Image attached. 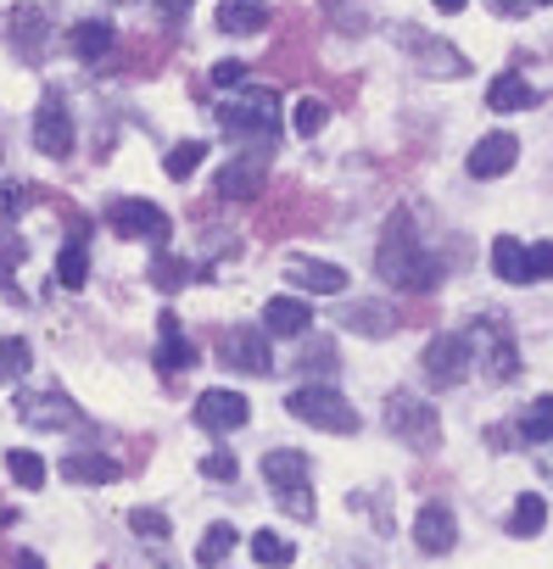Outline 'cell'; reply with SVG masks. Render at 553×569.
<instances>
[{
	"instance_id": "cell-6",
	"label": "cell",
	"mask_w": 553,
	"mask_h": 569,
	"mask_svg": "<svg viewBox=\"0 0 553 569\" xmlns=\"http://www.w3.org/2000/svg\"><path fill=\"white\" fill-rule=\"evenodd\" d=\"M386 430L403 436V441L419 447V452L442 447V419H436V408L419 402V397H408V391H397V397L386 402Z\"/></svg>"
},
{
	"instance_id": "cell-16",
	"label": "cell",
	"mask_w": 553,
	"mask_h": 569,
	"mask_svg": "<svg viewBox=\"0 0 553 569\" xmlns=\"http://www.w3.org/2000/svg\"><path fill=\"white\" fill-rule=\"evenodd\" d=\"M414 541H419V552H453V541H458V519H453V508L447 502H425L419 508V519H414Z\"/></svg>"
},
{
	"instance_id": "cell-19",
	"label": "cell",
	"mask_w": 553,
	"mask_h": 569,
	"mask_svg": "<svg viewBox=\"0 0 553 569\" xmlns=\"http://www.w3.org/2000/svg\"><path fill=\"white\" fill-rule=\"evenodd\" d=\"M62 480H73V486H112L118 480V458L112 452H68L62 458Z\"/></svg>"
},
{
	"instance_id": "cell-44",
	"label": "cell",
	"mask_w": 553,
	"mask_h": 569,
	"mask_svg": "<svg viewBox=\"0 0 553 569\" xmlns=\"http://www.w3.org/2000/svg\"><path fill=\"white\" fill-rule=\"evenodd\" d=\"M185 12H190V0H157V18L162 23H179Z\"/></svg>"
},
{
	"instance_id": "cell-23",
	"label": "cell",
	"mask_w": 553,
	"mask_h": 569,
	"mask_svg": "<svg viewBox=\"0 0 553 569\" xmlns=\"http://www.w3.org/2000/svg\"><path fill=\"white\" fill-rule=\"evenodd\" d=\"M342 325H347L353 336H369V341H381V336H392V330H397V313H392L386 302H353V308L342 313Z\"/></svg>"
},
{
	"instance_id": "cell-15",
	"label": "cell",
	"mask_w": 553,
	"mask_h": 569,
	"mask_svg": "<svg viewBox=\"0 0 553 569\" xmlns=\"http://www.w3.org/2000/svg\"><path fill=\"white\" fill-rule=\"evenodd\" d=\"M286 279L297 284V291H314V297H342L347 291V268L319 262V257H292L286 262Z\"/></svg>"
},
{
	"instance_id": "cell-30",
	"label": "cell",
	"mask_w": 553,
	"mask_h": 569,
	"mask_svg": "<svg viewBox=\"0 0 553 569\" xmlns=\"http://www.w3.org/2000/svg\"><path fill=\"white\" fill-rule=\"evenodd\" d=\"M235 541H240V536H235V525H224V519H218V525H207V536H201V547H196V563H201V569L224 563V558L235 552Z\"/></svg>"
},
{
	"instance_id": "cell-42",
	"label": "cell",
	"mask_w": 553,
	"mask_h": 569,
	"mask_svg": "<svg viewBox=\"0 0 553 569\" xmlns=\"http://www.w3.org/2000/svg\"><path fill=\"white\" fill-rule=\"evenodd\" d=\"M303 369H308V375H330V369H336V347H330V341H314L308 358H303Z\"/></svg>"
},
{
	"instance_id": "cell-39",
	"label": "cell",
	"mask_w": 553,
	"mask_h": 569,
	"mask_svg": "<svg viewBox=\"0 0 553 569\" xmlns=\"http://www.w3.org/2000/svg\"><path fill=\"white\" fill-rule=\"evenodd\" d=\"M525 268H531V284H536V279H553V240L525 246Z\"/></svg>"
},
{
	"instance_id": "cell-7",
	"label": "cell",
	"mask_w": 553,
	"mask_h": 569,
	"mask_svg": "<svg viewBox=\"0 0 553 569\" xmlns=\"http://www.w3.org/2000/svg\"><path fill=\"white\" fill-rule=\"evenodd\" d=\"M34 146L51 157V162H68L73 157V107H68V96L62 90H46L40 96V112H34Z\"/></svg>"
},
{
	"instance_id": "cell-36",
	"label": "cell",
	"mask_w": 553,
	"mask_h": 569,
	"mask_svg": "<svg viewBox=\"0 0 553 569\" xmlns=\"http://www.w3.org/2000/svg\"><path fill=\"white\" fill-rule=\"evenodd\" d=\"M129 530H135L140 541H168V530H174V525H168V513H162V508H135V513H129Z\"/></svg>"
},
{
	"instance_id": "cell-3",
	"label": "cell",
	"mask_w": 553,
	"mask_h": 569,
	"mask_svg": "<svg viewBox=\"0 0 553 569\" xmlns=\"http://www.w3.org/2000/svg\"><path fill=\"white\" fill-rule=\"evenodd\" d=\"M286 413L292 419H303V425H314V430H330V436H353L358 430V408L336 391V386H297L292 397H286Z\"/></svg>"
},
{
	"instance_id": "cell-22",
	"label": "cell",
	"mask_w": 553,
	"mask_h": 569,
	"mask_svg": "<svg viewBox=\"0 0 553 569\" xmlns=\"http://www.w3.org/2000/svg\"><path fill=\"white\" fill-rule=\"evenodd\" d=\"M218 29L224 34H263L268 29V0H218Z\"/></svg>"
},
{
	"instance_id": "cell-33",
	"label": "cell",
	"mask_w": 553,
	"mask_h": 569,
	"mask_svg": "<svg viewBox=\"0 0 553 569\" xmlns=\"http://www.w3.org/2000/svg\"><path fill=\"white\" fill-rule=\"evenodd\" d=\"M7 469H12V480L23 486V491H40L46 486V463H40V452H7Z\"/></svg>"
},
{
	"instance_id": "cell-8",
	"label": "cell",
	"mask_w": 553,
	"mask_h": 569,
	"mask_svg": "<svg viewBox=\"0 0 553 569\" xmlns=\"http://www.w3.org/2000/svg\"><path fill=\"white\" fill-rule=\"evenodd\" d=\"M425 380L436 386V391H453L458 380H470V369H475V352H470V336H431L425 341Z\"/></svg>"
},
{
	"instance_id": "cell-18",
	"label": "cell",
	"mask_w": 553,
	"mask_h": 569,
	"mask_svg": "<svg viewBox=\"0 0 553 569\" xmlns=\"http://www.w3.org/2000/svg\"><path fill=\"white\" fill-rule=\"evenodd\" d=\"M263 330H268V336H308V330H314V308H308L303 297H274V302L263 308Z\"/></svg>"
},
{
	"instance_id": "cell-1",
	"label": "cell",
	"mask_w": 553,
	"mask_h": 569,
	"mask_svg": "<svg viewBox=\"0 0 553 569\" xmlns=\"http://www.w3.org/2000/svg\"><path fill=\"white\" fill-rule=\"evenodd\" d=\"M375 273L386 284H397V291H436V279H442V262L436 251L419 240V223L408 207H397L375 240Z\"/></svg>"
},
{
	"instance_id": "cell-5",
	"label": "cell",
	"mask_w": 553,
	"mask_h": 569,
	"mask_svg": "<svg viewBox=\"0 0 553 569\" xmlns=\"http://www.w3.org/2000/svg\"><path fill=\"white\" fill-rule=\"evenodd\" d=\"M470 352L486 369V380H514L520 375V347H514V330L503 319H475L470 325Z\"/></svg>"
},
{
	"instance_id": "cell-25",
	"label": "cell",
	"mask_w": 553,
	"mask_h": 569,
	"mask_svg": "<svg viewBox=\"0 0 553 569\" xmlns=\"http://www.w3.org/2000/svg\"><path fill=\"white\" fill-rule=\"evenodd\" d=\"M486 107L492 112H525V107H536V90L520 73H497L492 90H486Z\"/></svg>"
},
{
	"instance_id": "cell-4",
	"label": "cell",
	"mask_w": 553,
	"mask_h": 569,
	"mask_svg": "<svg viewBox=\"0 0 553 569\" xmlns=\"http://www.w3.org/2000/svg\"><path fill=\"white\" fill-rule=\"evenodd\" d=\"M263 480H268L274 502H280L286 513L314 519V486H308V458L303 452H286V447L263 452Z\"/></svg>"
},
{
	"instance_id": "cell-47",
	"label": "cell",
	"mask_w": 553,
	"mask_h": 569,
	"mask_svg": "<svg viewBox=\"0 0 553 569\" xmlns=\"http://www.w3.org/2000/svg\"><path fill=\"white\" fill-rule=\"evenodd\" d=\"M436 12H464V0H436Z\"/></svg>"
},
{
	"instance_id": "cell-20",
	"label": "cell",
	"mask_w": 553,
	"mask_h": 569,
	"mask_svg": "<svg viewBox=\"0 0 553 569\" xmlns=\"http://www.w3.org/2000/svg\"><path fill=\"white\" fill-rule=\"evenodd\" d=\"M157 363H162V375H179V369H190V363H196V347L185 341V330H179V319H174V313H162V319H157Z\"/></svg>"
},
{
	"instance_id": "cell-24",
	"label": "cell",
	"mask_w": 553,
	"mask_h": 569,
	"mask_svg": "<svg viewBox=\"0 0 553 569\" xmlns=\"http://www.w3.org/2000/svg\"><path fill=\"white\" fill-rule=\"evenodd\" d=\"M263 190V157H240V162H229L224 173H218V196H229V201H251Z\"/></svg>"
},
{
	"instance_id": "cell-37",
	"label": "cell",
	"mask_w": 553,
	"mask_h": 569,
	"mask_svg": "<svg viewBox=\"0 0 553 569\" xmlns=\"http://www.w3.org/2000/svg\"><path fill=\"white\" fill-rule=\"evenodd\" d=\"M196 273H190V262H179V257H157L151 262V284H162V291H185Z\"/></svg>"
},
{
	"instance_id": "cell-40",
	"label": "cell",
	"mask_w": 553,
	"mask_h": 569,
	"mask_svg": "<svg viewBox=\"0 0 553 569\" xmlns=\"http://www.w3.org/2000/svg\"><path fill=\"white\" fill-rule=\"evenodd\" d=\"M325 118H330V112H325V101H297V118H292V123H297V134H319V129H325Z\"/></svg>"
},
{
	"instance_id": "cell-41",
	"label": "cell",
	"mask_w": 553,
	"mask_h": 569,
	"mask_svg": "<svg viewBox=\"0 0 553 569\" xmlns=\"http://www.w3.org/2000/svg\"><path fill=\"white\" fill-rule=\"evenodd\" d=\"M201 475H207V480H235L240 463H235V452H207V458H201Z\"/></svg>"
},
{
	"instance_id": "cell-48",
	"label": "cell",
	"mask_w": 553,
	"mask_h": 569,
	"mask_svg": "<svg viewBox=\"0 0 553 569\" xmlns=\"http://www.w3.org/2000/svg\"><path fill=\"white\" fill-rule=\"evenodd\" d=\"M542 475H547V480H553V458H542Z\"/></svg>"
},
{
	"instance_id": "cell-35",
	"label": "cell",
	"mask_w": 553,
	"mask_h": 569,
	"mask_svg": "<svg viewBox=\"0 0 553 569\" xmlns=\"http://www.w3.org/2000/svg\"><path fill=\"white\" fill-rule=\"evenodd\" d=\"M201 157H207V140H185V146H174V151H168V162H162V168H168V179H190V173L201 168Z\"/></svg>"
},
{
	"instance_id": "cell-14",
	"label": "cell",
	"mask_w": 553,
	"mask_h": 569,
	"mask_svg": "<svg viewBox=\"0 0 553 569\" xmlns=\"http://www.w3.org/2000/svg\"><path fill=\"white\" fill-rule=\"evenodd\" d=\"M514 157H520V140H514V134H486V140L470 146L464 173H470V179H497V173L514 168Z\"/></svg>"
},
{
	"instance_id": "cell-12",
	"label": "cell",
	"mask_w": 553,
	"mask_h": 569,
	"mask_svg": "<svg viewBox=\"0 0 553 569\" xmlns=\"http://www.w3.org/2000/svg\"><path fill=\"white\" fill-rule=\"evenodd\" d=\"M218 358L235 369V375H268L274 358H268V341L257 330H224L218 336Z\"/></svg>"
},
{
	"instance_id": "cell-49",
	"label": "cell",
	"mask_w": 553,
	"mask_h": 569,
	"mask_svg": "<svg viewBox=\"0 0 553 569\" xmlns=\"http://www.w3.org/2000/svg\"><path fill=\"white\" fill-rule=\"evenodd\" d=\"M536 7H547V0H536Z\"/></svg>"
},
{
	"instance_id": "cell-21",
	"label": "cell",
	"mask_w": 553,
	"mask_h": 569,
	"mask_svg": "<svg viewBox=\"0 0 553 569\" xmlns=\"http://www.w3.org/2000/svg\"><path fill=\"white\" fill-rule=\"evenodd\" d=\"M112 46H118V34H112V23H101V18H85V23L68 29V51H73L79 62H101Z\"/></svg>"
},
{
	"instance_id": "cell-11",
	"label": "cell",
	"mask_w": 553,
	"mask_h": 569,
	"mask_svg": "<svg viewBox=\"0 0 553 569\" xmlns=\"http://www.w3.org/2000/svg\"><path fill=\"white\" fill-rule=\"evenodd\" d=\"M12 46H18L23 62H46V51H51V12L34 7V0H23V7L12 12Z\"/></svg>"
},
{
	"instance_id": "cell-45",
	"label": "cell",
	"mask_w": 553,
	"mask_h": 569,
	"mask_svg": "<svg viewBox=\"0 0 553 569\" xmlns=\"http://www.w3.org/2000/svg\"><path fill=\"white\" fill-rule=\"evenodd\" d=\"M531 7H536V0H492V12H503V18H520Z\"/></svg>"
},
{
	"instance_id": "cell-31",
	"label": "cell",
	"mask_w": 553,
	"mask_h": 569,
	"mask_svg": "<svg viewBox=\"0 0 553 569\" xmlns=\"http://www.w3.org/2000/svg\"><path fill=\"white\" fill-rule=\"evenodd\" d=\"M85 279H90V251H85V240H73V246H62V257H57V284L79 291Z\"/></svg>"
},
{
	"instance_id": "cell-17",
	"label": "cell",
	"mask_w": 553,
	"mask_h": 569,
	"mask_svg": "<svg viewBox=\"0 0 553 569\" xmlns=\"http://www.w3.org/2000/svg\"><path fill=\"white\" fill-rule=\"evenodd\" d=\"M18 419L40 425V430H68V425H79V408L51 397V391H40V397H18Z\"/></svg>"
},
{
	"instance_id": "cell-34",
	"label": "cell",
	"mask_w": 553,
	"mask_h": 569,
	"mask_svg": "<svg viewBox=\"0 0 553 569\" xmlns=\"http://www.w3.org/2000/svg\"><path fill=\"white\" fill-rule=\"evenodd\" d=\"M23 257H29V240L12 223H0V284L12 279V268H23Z\"/></svg>"
},
{
	"instance_id": "cell-38",
	"label": "cell",
	"mask_w": 553,
	"mask_h": 569,
	"mask_svg": "<svg viewBox=\"0 0 553 569\" xmlns=\"http://www.w3.org/2000/svg\"><path fill=\"white\" fill-rule=\"evenodd\" d=\"M29 201H34V190H29V184H0V223L23 218V212H29Z\"/></svg>"
},
{
	"instance_id": "cell-28",
	"label": "cell",
	"mask_w": 553,
	"mask_h": 569,
	"mask_svg": "<svg viewBox=\"0 0 553 569\" xmlns=\"http://www.w3.org/2000/svg\"><path fill=\"white\" fill-rule=\"evenodd\" d=\"M29 363H34V347H29L23 336H0V386L23 380V375H29Z\"/></svg>"
},
{
	"instance_id": "cell-29",
	"label": "cell",
	"mask_w": 553,
	"mask_h": 569,
	"mask_svg": "<svg viewBox=\"0 0 553 569\" xmlns=\"http://www.w3.org/2000/svg\"><path fill=\"white\" fill-rule=\"evenodd\" d=\"M251 558H257L263 569H286V563L297 558V547H292L280 530H257V536H251Z\"/></svg>"
},
{
	"instance_id": "cell-10",
	"label": "cell",
	"mask_w": 553,
	"mask_h": 569,
	"mask_svg": "<svg viewBox=\"0 0 553 569\" xmlns=\"http://www.w3.org/2000/svg\"><path fill=\"white\" fill-rule=\"evenodd\" d=\"M246 419H251V402H246L240 391H224V386H218V391H201V397H196V425L213 430V436H229V430H240Z\"/></svg>"
},
{
	"instance_id": "cell-26",
	"label": "cell",
	"mask_w": 553,
	"mask_h": 569,
	"mask_svg": "<svg viewBox=\"0 0 553 569\" xmlns=\"http://www.w3.org/2000/svg\"><path fill=\"white\" fill-rule=\"evenodd\" d=\"M492 268H497V279H508V284H531L525 246H520L514 234H497V240H492Z\"/></svg>"
},
{
	"instance_id": "cell-13",
	"label": "cell",
	"mask_w": 553,
	"mask_h": 569,
	"mask_svg": "<svg viewBox=\"0 0 553 569\" xmlns=\"http://www.w3.org/2000/svg\"><path fill=\"white\" fill-rule=\"evenodd\" d=\"M403 40H408V57H414L425 73H436V79H458V73H470V62H464L447 40H431V34H419V29H403Z\"/></svg>"
},
{
	"instance_id": "cell-46",
	"label": "cell",
	"mask_w": 553,
	"mask_h": 569,
	"mask_svg": "<svg viewBox=\"0 0 553 569\" xmlns=\"http://www.w3.org/2000/svg\"><path fill=\"white\" fill-rule=\"evenodd\" d=\"M12 569H46V558H40V552H18Z\"/></svg>"
},
{
	"instance_id": "cell-32",
	"label": "cell",
	"mask_w": 553,
	"mask_h": 569,
	"mask_svg": "<svg viewBox=\"0 0 553 569\" xmlns=\"http://www.w3.org/2000/svg\"><path fill=\"white\" fill-rule=\"evenodd\" d=\"M520 441H553V397H536L520 413Z\"/></svg>"
},
{
	"instance_id": "cell-9",
	"label": "cell",
	"mask_w": 553,
	"mask_h": 569,
	"mask_svg": "<svg viewBox=\"0 0 553 569\" xmlns=\"http://www.w3.org/2000/svg\"><path fill=\"white\" fill-rule=\"evenodd\" d=\"M107 223H112V234H124V240H151V246L168 240V212H162L157 201H140V196L112 201V207H107Z\"/></svg>"
},
{
	"instance_id": "cell-43",
	"label": "cell",
	"mask_w": 553,
	"mask_h": 569,
	"mask_svg": "<svg viewBox=\"0 0 553 569\" xmlns=\"http://www.w3.org/2000/svg\"><path fill=\"white\" fill-rule=\"evenodd\" d=\"M207 84H213V90H229V84H246V62H218V68L207 73Z\"/></svg>"
},
{
	"instance_id": "cell-27",
	"label": "cell",
	"mask_w": 553,
	"mask_h": 569,
	"mask_svg": "<svg viewBox=\"0 0 553 569\" xmlns=\"http://www.w3.org/2000/svg\"><path fill=\"white\" fill-rule=\"evenodd\" d=\"M542 525H547V502H542V491H525L508 513V536L525 541V536H542Z\"/></svg>"
},
{
	"instance_id": "cell-2",
	"label": "cell",
	"mask_w": 553,
	"mask_h": 569,
	"mask_svg": "<svg viewBox=\"0 0 553 569\" xmlns=\"http://www.w3.org/2000/svg\"><path fill=\"white\" fill-rule=\"evenodd\" d=\"M218 123H224V134H240V140H274L280 134V90H268V84H251V90H240L235 101H224L218 107Z\"/></svg>"
}]
</instances>
